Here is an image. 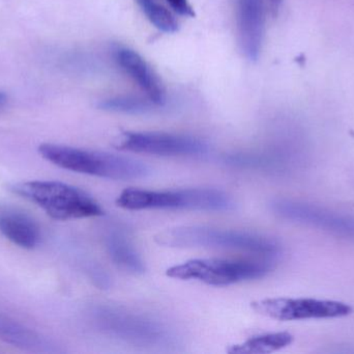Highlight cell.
<instances>
[{"label":"cell","instance_id":"obj_1","mask_svg":"<svg viewBox=\"0 0 354 354\" xmlns=\"http://www.w3.org/2000/svg\"><path fill=\"white\" fill-rule=\"evenodd\" d=\"M39 153L44 159L58 168L100 178L136 180L151 174V168L145 162L105 152L41 143Z\"/></svg>","mask_w":354,"mask_h":354},{"label":"cell","instance_id":"obj_2","mask_svg":"<svg viewBox=\"0 0 354 354\" xmlns=\"http://www.w3.org/2000/svg\"><path fill=\"white\" fill-rule=\"evenodd\" d=\"M155 241L161 247L174 249H241L268 259H274L281 251L276 240L263 235L204 226L168 229L156 235Z\"/></svg>","mask_w":354,"mask_h":354},{"label":"cell","instance_id":"obj_3","mask_svg":"<svg viewBox=\"0 0 354 354\" xmlns=\"http://www.w3.org/2000/svg\"><path fill=\"white\" fill-rule=\"evenodd\" d=\"M10 191L39 206L54 220H81L105 213L100 204L86 193L57 181L16 183L10 186Z\"/></svg>","mask_w":354,"mask_h":354},{"label":"cell","instance_id":"obj_4","mask_svg":"<svg viewBox=\"0 0 354 354\" xmlns=\"http://www.w3.org/2000/svg\"><path fill=\"white\" fill-rule=\"evenodd\" d=\"M116 205L126 210H196V211H231L235 202L228 193L214 188L151 191L128 188L122 191Z\"/></svg>","mask_w":354,"mask_h":354},{"label":"cell","instance_id":"obj_5","mask_svg":"<svg viewBox=\"0 0 354 354\" xmlns=\"http://www.w3.org/2000/svg\"><path fill=\"white\" fill-rule=\"evenodd\" d=\"M274 269L272 260L193 259L168 268L166 276L181 281H197L208 286L226 287L258 280Z\"/></svg>","mask_w":354,"mask_h":354},{"label":"cell","instance_id":"obj_6","mask_svg":"<svg viewBox=\"0 0 354 354\" xmlns=\"http://www.w3.org/2000/svg\"><path fill=\"white\" fill-rule=\"evenodd\" d=\"M95 319L104 332L134 344L160 345L169 338L163 324L120 308H97Z\"/></svg>","mask_w":354,"mask_h":354},{"label":"cell","instance_id":"obj_7","mask_svg":"<svg viewBox=\"0 0 354 354\" xmlns=\"http://www.w3.org/2000/svg\"><path fill=\"white\" fill-rule=\"evenodd\" d=\"M251 305L256 313L278 321L334 319L346 317L353 311L348 303L328 299L276 297L254 301Z\"/></svg>","mask_w":354,"mask_h":354},{"label":"cell","instance_id":"obj_8","mask_svg":"<svg viewBox=\"0 0 354 354\" xmlns=\"http://www.w3.org/2000/svg\"><path fill=\"white\" fill-rule=\"evenodd\" d=\"M270 209L279 218L341 236L354 237V216L334 212L314 204L289 199H276Z\"/></svg>","mask_w":354,"mask_h":354},{"label":"cell","instance_id":"obj_9","mask_svg":"<svg viewBox=\"0 0 354 354\" xmlns=\"http://www.w3.org/2000/svg\"><path fill=\"white\" fill-rule=\"evenodd\" d=\"M118 149L157 156H198L207 153L205 141L189 135L163 132H124Z\"/></svg>","mask_w":354,"mask_h":354},{"label":"cell","instance_id":"obj_10","mask_svg":"<svg viewBox=\"0 0 354 354\" xmlns=\"http://www.w3.org/2000/svg\"><path fill=\"white\" fill-rule=\"evenodd\" d=\"M264 0H237L236 24L239 46L247 60L256 62L264 37Z\"/></svg>","mask_w":354,"mask_h":354},{"label":"cell","instance_id":"obj_11","mask_svg":"<svg viewBox=\"0 0 354 354\" xmlns=\"http://www.w3.org/2000/svg\"><path fill=\"white\" fill-rule=\"evenodd\" d=\"M114 58L120 69L145 91L149 99L158 106L165 104L166 91L161 78L138 52L118 46L114 49Z\"/></svg>","mask_w":354,"mask_h":354},{"label":"cell","instance_id":"obj_12","mask_svg":"<svg viewBox=\"0 0 354 354\" xmlns=\"http://www.w3.org/2000/svg\"><path fill=\"white\" fill-rule=\"evenodd\" d=\"M0 233L10 242L24 249H33L41 239V229L35 220L21 210L0 208Z\"/></svg>","mask_w":354,"mask_h":354},{"label":"cell","instance_id":"obj_13","mask_svg":"<svg viewBox=\"0 0 354 354\" xmlns=\"http://www.w3.org/2000/svg\"><path fill=\"white\" fill-rule=\"evenodd\" d=\"M105 245L110 259L118 267L133 274H145V262L126 235L112 231L106 237Z\"/></svg>","mask_w":354,"mask_h":354},{"label":"cell","instance_id":"obj_14","mask_svg":"<svg viewBox=\"0 0 354 354\" xmlns=\"http://www.w3.org/2000/svg\"><path fill=\"white\" fill-rule=\"evenodd\" d=\"M0 340L30 351H44L50 346L39 333L2 314H0Z\"/></svg>","mask_w":354,"mask_h":354},{"label":"cell","instance_id":"obj_15","mask_svg":"<svg viewBox=\"0 0 354 354\" xmlns=\"http://www.w3.org/2000/svg\"><path fill=\"white\" fill-rule=\"evenodd\" d=\"M295 337L287 332L270 333L252 337L241 344L233 345L227 353L230 354H266L276 353L292 344Z\"/></svg>","mask_w":354,"mask_h":354},{"label":"cell","instance_id":"obj_16","mask_svg":"<svg viewBox=\"0 0 354 354\" xmlns=\"http://www.w3.org/2000/svg\"><path fill=\"white\" fill-rule=\"evenodd\" d=\"M99 107L106 112H120V114H143L153 112L157 107L149 98L135 96H116L100 102Z\"/></svg>","mask_w":354,"mask_h":354},{"label":"cell","instance_id":"obj_17","mask_svg":"<svg viewBox=\"0 0 354 354\" xmlns=\"http://www.w3.org/2000/svg\"><path fill=\"white\" fill-rule=\"evenodd\" d=\"M135 2L156 28L165 33H174L178 30L179 24L176 17L160 3L159 0H135Z\"/></svg>","mask_w":354,"mask_h":354},{"label":"cell","instance_id":"obj_18","mask_svg":"<svg viewBox=\"0 0 354 354\" xmlns=\"http://www.w3.org/2000/svg\"><path fill=\"white\" fill-rule=\"evenodd\" d=\"M169 4L170 8L176 12L183 17L195 16V10L193 6L189 3V0H166Z\"/></svg>","mask_w":354,"mask_h":354},{"label":"cell","instance_id":"obj_19","mask_svg":"<svg viewBox=\"0 0 354 354\" xmlns=\"http://www.w3.org/2000/svg\"><path fill=\"white\" fill-rule=\"evenodd\" d=\"M282 1L283 0H264L266 8L270 10L272 14H276V12H278Z\"/></svg>","mask_w":354,"mask_h":354},{"label":"cell","instance_id":"obj_20","mask_svg":"<svg viewBox=\"0 0 354 354\" xmlns=\"http://www.w3.org/2000/svg\"><path fill=\"white\" fill-rule=\"evenodd\" d=\"M6 102H8V96L0 91V108L3 107V106L6 105Z\"/></svg>","mask_w":354,"mask_h":354}]
</instances>
